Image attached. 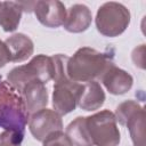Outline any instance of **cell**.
<instances>
[{
  "instance_id": "obj_1",
  "label": "cell",
  "mask_w": 146,
  "mask_h": 146,
  "mask_svg": "<svg viewBox=\"0 0 146 146\" xmlns=\"http://www.w3.org/2000/svg\"><path fill=\"white\" fill-rule=\"evenodd\" d=\"M113 63V55L90 47L79 48L66 64L67 76L78 83L94 81Z\"/></svg>"
},
{
  "instance_id": "obj_2",
  "label": "cell",
  "mask_w": 146,
  "mask_h": 146,
  "mask_svg": "<svg viewBox=\"0 0 146 146\" xmlns=\"http://www.w3.org/2000/svg\"><path fill=\"white\" fill-rule=\"evenodd\" d=\"M29 119L30 113L21 94L8 81H2L0 86V128L24 133Z\"/></svg>"
},
{
  "instance_id": "obj_3",
  "label": "cell",
  "mask_w": 146,
  "mask_h": 146,
  "mask_svg": "<svg viewBox=\"0 0 146 146\" xmlns=\"http://www.w3.org/2000/svg\"><path fill=\"white\" fill-rule=\"evenodd\" d=\"M55 66L51 56H46L43 54L34 56L27 64L16 66L7 75L8 82L19 92L22 88L31 82L39 81L42 83H48L54 79Z\"/></svg>"
},
{
  "instance_id": "obj_4",
  "label": "cell",
  "mask_w": 146,
  "mask_h": 146,
  "mask_svg": "<svg viewBox=\"0 0 146 146\" xmlns=\"http://www.w3.org/2000/svg\"><path fill=\"white\" fill-rule=\"evenodd\" d=\"M129 9L115 1L103 3L96 14L95 23L97 31L104 36L115 38L122 34L130 24Z\"/></svg>"
},
{
  "instance_id": "obj_5",
  "label": "cell",
  "mask_w": 146,
  "mask_h": 146,
  "mask_svg": "<svg viewBox=\"0 0 146 146\" xmlns=\"http://www.w3.org/2000/svg\"><path fill=\"white\" fill-rule=\"evenodd\" d=\"M86 124L94 146H117L121 140L115 115L110 110H103L86 116Z\"/></svg>"
},
{
  "instance_id": "obj_6",
  "label": "cell",
  "mask_w": 146,
  "mask_h": 146,
  "mask_svg": "<svg viewBox=\"0 0 146 146\" xmlns=\"http://www.w3.org/2000/svg\"><path fill=\"white\" fill-rule=\"evenodd\" d=\"M115 119L129 130L133 146H145V110L136 100H124L115 110Z\"/></svg>"
},
{
  "instance_id": "obj_7",
  "label": "cell",
  "mask_w": 146,
  "mask_h": 146,
  "mask_svg": "<svg viewBox=\"0 0 146 146\" xmlns=\"http://www.w3.org/2000/svg\"><path fill=\"white\" fill-rule=\"evenodd\" d=\"M82 90V83L72 81L67 75L55 81L52 91V107L59 115L73 112Z\"/></svg>"
},
{
  "instance_id": "obj_8",
  "label": "cell",
  "mask_w": 146,
  "mask_h": 146,
  "mask_svg": "<svg viewBox=\"0 0 146 146\" xmlns=\"http://www.w3.org/2000/svg\"><path fill=\"white\" fill-rule=\"evenodd\" d=\"M29 129L36 140L43 141L49 135L63 130L62 115L54 110L42 108L30 115Z\"/></svg>"
},
{
  "instance_id": "obj_9",
  "label": "cell",
  "mask_w": 146,
  "mask_h": 146,
  "mask_svg": "<svg viewBox=\"0 0 146 146\" xmlns=\"http://www.w3.org/2000/svg\"><path fill=\"white\" fill-rule=\"evenodd\" d=\"M66 8L63 2L58 0H41L35 1L33 13L38 21L50 29L59 27L64 24L66 18Z\"/></svg>"
},
{
  "instance_id": "obj_10",
  "label": "cell",
  "mask_w": 146,
  "mask_h": 146,
  "mask_svg": "<svg viewBox=\"0 0 146 146\" xmlns=\"http://www.w3.org/2000/svg\"><path fill=\"white\" fill-rule=\"evenodd\" d=\"M99 79L106 90L112 95H123L128 92L133 84L132 75L117 67L114 63L104 71Z\"/></svg>"
},
{
  "instance_id": "obj_11",
  "label": "cell",
  "mask_w": 146,
  "mask_h": 146,
  "mask_svg": "<svg viewBox=\"0 0 146 146\" xmlns=\"http://www.w3.org/2000/svg\"><path fill=\"white\" fill-rule=\"evenodd\" d=\"M19 94L30 115L42 108H46L48 104V90L42 82L31 81L22 88Z\"/></svg>"
},
{
  "instance_id": "obj_12",
  "label": "cell",
  "mask_w": 146,
  "mask_h": 146,
  "mask_svg": "<svg viewBox=\"0 0 146 146\" xmlns=\"http://www.w3.org/2000/svg\"><path fill=\"white\" fill-rule=\"evenodd\" d=\"M91 22V10L83 3H75L66 11V18L63 26L70 33H81L88 30Z\"/></svg>"
},
{
  "instance_id": "obj_13",
  "label": "cell",
  "mask_w": 146,
  "mask_h": 146,
  "mask_svg": "<svg viewBox=\"0 0 146 146\" xmlns=\"http://www.w3.org/2000/svg\"><path fill=\"white\" fill-rule=\"evenodd\" d=\"M5 44L10 54V60L21 63L33 55L34 43L30 36L24 33H15L5 40Z\"/></svg>"
},
{
  "instance_id": "obj_14",
  "label": "cell",
  "mask_w": 146,
  "mask_h": 146,
  "mask_svg": "<svg viewBox=\"0 0 146 146\" xmlns=\"http://www.w3.org/2000/svg\"><path fill=\"white\" fill-rule=\"evenodd\" d=\"M106 96L102 86L97 81L82 83V90L78 99V106L84 111L99 110L105 103Z\"/></svg>"
},
{
  "instance_id": "obj_15",
  "label": "cell",
  "mask_w": 146,
  "mask_h": 146,
  "mask_svg": "<svg viewBox=\"0 0 146 146\" xmlns=\"http://www.w3.org/2000/svg\"><path fill=\"white\" fill-rule=\"evenodd\" d=\"M23 9L16 1H2L0 5V26L5 32H14L21 22Z\"/></svg>"
},
{
  "instance_id": "obj_16",
  "label": "cell",
  "mask_w": 146,
  "mask_h": 146,
  "mask_svg": "<svg viewBox=\"0 0 146 146\" xmlns=\"http://www.w3.org/2000/svg\"><path fill=\"white\" fill-rule=\"evenodd\" d=\"M65 133L70 138L73 146H94L87 129L86 116H78L70 122L66 127Z\"/></svg>"
},
{
  "instance_id": "obj_17",
  "label": "cell",
  "mask_w": 146,
  "mask_h": 146,
  "mask_svg": "<svg viewBox=\"0 0 146 146\" xmlns=\"http://www.w3.org/2000/svg\"><path fill=\"white\" fill-rule=\"evenodd\" d=\"M23 132L14 130H3L0 132V146H22Z\"/></svg>"
},
{
  "instance_id": "obj_18",
  "label": "cell",
  "mask_w": 146,
  "mask_h": 146,
  "mask_svg": "<svg viewBox=\"0 0 146 146\" xmlns=\"http://www.w3.org/2000/svg\"><path fill=\"white\" fill-rule=\"evenodd\" d=\"M42 143L43 146H73L70 138L63 132V130L49 135Z\"/></svg>"
},
{
  "instance_id": "obj_19",
  "label": "cell",
  "mask_w": 146,
  "mask_h": 146,
  "mask_svg": "<svg viewBox=\"0 0 146 146\" xmlns=\"http://www.w3.org/2000/svg\"><path fill=\"white\" fill-rule=\"evenodd\" d=\"M145 44H140L138 48H135L133 51H132V60L135 63L136 66H138L139 68H145V60H144V57H145Z\"/></svg>"
},
{
  "instance_id": "obj_20",
  "label": "cell",
  "mask_w": 146,
  "mask_h": 146,
  "mask_svg": "<svg viewBox=\"0 0 146 146\" xmlns=\"http://www.w3.org/2000/svg\"><path fill=\"white\" fill-rule=\"evenodd\" d=\"M9 62H11L10 60V54L7 49V46L5 44V41L0 40V68L3 67Z\"/></svg>"
},
{
  "instance_id": "obj_21",
  "label": "cell",
  "mask_w": 146,
  "mask_h": 146,
  "mask_svg": "<svg viewBox=\"0 0 146 146\" xmlns=\"http://www.w3.org/2000/svg\"><path fill=\"white\" fill-rule=\"evenodd\" d=\"M1 83H2V78H1V75H0V86H1Z\"/></svg>"
},
{
  "instance_id": "obj_22",
  "label": "cell",
  "mask_w": 146,
  "mask_h": 146,
  "mask_svg": "<svg viewBox=\"0 0 146 146\" xmlns=\"http://www.w3.org/2000/svg\"><path fill=\"white\" fill-rule=\"evenodd\" d=\"M0 5H1V2H0Z\"/></svg>"
}]
</instances>
